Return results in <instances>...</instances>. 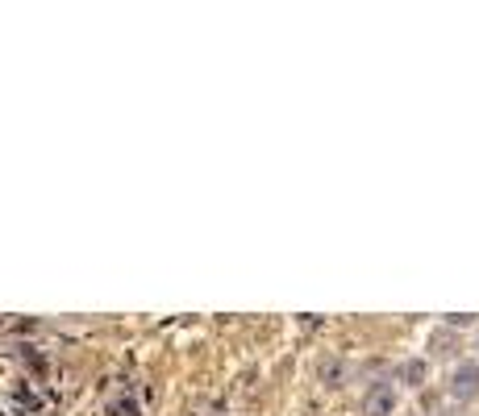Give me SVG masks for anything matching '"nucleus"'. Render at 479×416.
<instances>
[{
    "mask_svg": "<svg viewBox=\"0 0 479 416\" xmlns=\"http://www.w3.org/2000/svg\"><path fill=\"white\" fill-rule=\"evenodd\" d=\"M400 404V392L392 383H371L363 395V416H392Z\"/></svg>",
    "mask_w": 479,
    "mask_h": 416,
    "instance_id": "1",
    "label": "nucleus"
},
{
    "mask_svg": "<svg viewBox=\"0 0 479 416\" xmlns=\"http://www.w3.org/2000/svg\"><path fill=\"white\" fill-rule=\"evenodd\" d=\"M450 395L471 404L479 400V362H458L455 371H450Z\"/></svg>",
    "mask_w": 479,
    "mask_h": 416,
    "instance_id": "2",
    "label": "nucleus"
},
{
    "mask_svg": "<svg viewBox=\"0 0 479 416\" xmlns=\"http://www.w3.org/2000/svg\"><path fill=\"white\" fill-rule=\"evenodd\" d=\"M421 375H425L421 362H409V367H404V379H409V383H421Z\"/></svg>",
    "mask_w": 479,
    "mask_h": 416,
    "instance_id": "3",
    "label": "nucleus"
},
{
    "mask_svg": "<svg viewBox=\"0 0 479 416\" xmlns=\"http://www.w3.org/2000/svg\"><path fill=\"white\" fill-rule=\"evenodd\" d=\"M475 350H479V333H475Z\"/></svg>",
    "mask_w": 479,
    "mask_h": 416,
    "instance_id": "4",
    "label": "nucleus"
}]
</instances>
